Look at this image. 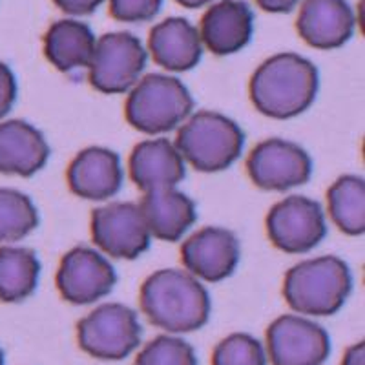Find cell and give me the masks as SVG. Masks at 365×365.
Listing matches in <instances>:
<instances>
[{"label":"cell","instance_id":"obj_1","mask_svg":"<svg viewBox=\"0 0 365 365\" xmlns=\"http://www.w3.org/2000/svg\"><path fill=\"white\" fill-rule=\"evenodd\" d=\"M143 314L168 334H185L203 329L212 312L207 287L187 270L161 269L141 285Z\"/></svg>","mask_w":365,"mask_h":365},{"label":"cell","instance_id":"obj_2","mask_svg":"<svg viewBox=\"0 0 365 365\" xmlns=\"http://www.w3.org/2000/svg\"><path fill=\"white\" fill-rule=\"evenodd\" d=\"M318 68L298 53H278L257 66L249 93L254 108L270 119H294L314 104Z\"/></svg>","mask_w":365,"mask_h":365},{"label":"cell","instance_id":"obj_3","mask_svg":"<svg viewBox=\"0 0 365 365\" xmlns=\"http://www.w3.org/2000/svg\"><path fill=\"white\" fill-rule=\"evenodd\" d=\"M353 291V274L338 256H319L296 263L283 279V298L299 316H332Z\"/></svg>","mask_w":365,"mask_h":365},{"label":"cell","instance_id":"obj_4","mask_svg":"<svg viewBox=\"0 0 365 365\" xmlns=\"http://www.w3.org/2000/svg\"><path fill=\"white\" fill-rule=\"evenodd\" d=\"M175 148L197 172L216 174L234 165L245 148V132L217 112L192 113L178 130Z\"/></svg>","mask_w":365,"mask_h":365},{"label":"cell","instance_id":"obj_5","mask_svg":"<svg viewBox=\"0 0 365 365\" xmlns=\"http://www.w3.org/2000/svg\"><path fill=\"white\" fill-rule=\"evenodd\" d=\"M194 112V97L172 75L150 73L130 90L125 104L128 125L146 135H161L179 126Z\"/></svg>","mask_w":365,"mask_h":365},{"label":"cell","instance_id":"obj_6","mask_svg":"<svg viewBox=\"0 0 365 365\" xmlns=\"http://www.w3.org/2000/svg\"><path fill=\"white\" fill-rule=\"evenodd\" d=\"M141 338L139 316L123 303H103L77 324L79 347L97 360H125L139 347Z\"/></svg>","mask_w":365,"mask_h":365},{"label":"cell","instance_id":"obj_7","mask_svg":"<svg viewBox=\"0 0 365 365\" xmlns=\"http://www.w3.org/2000/svg\"><path fill=\"white\" fill-rule=\"evenodd\" d=\"M146 63L148 51L139 37L128 31H113L97 38L88 79L91 86L106 96L126 93L141 81Z\"/></svg>","mask_w":365,"mask_h":365},{"label":"cell","instance_id":"obj_8","mask_svg":"<svg viewBox=\"0 0 365 365\" xmlns=\"http://www.w3.org/2000/svg\"><path fill=\"white\" fill-rule=\"evenodd\" d=\"M265 227L270 243L287 254L311 252L327 236L324 208L307 195H289L274 205Z\"/></svg>","mask_w":365,"mask_h":365},{"label":"cell","instance_id":"obj_9","mask_svg":"<svg viewBox=\"0 0 365 365\" xmlns=\"http://www.w3.org/2000/svg\"><path fill=\"white\" fill-rule=\"evenodd\" d=\"M265 351L272 365H324L331 354V336L307 316L283 314L267 329Z\"/></svg>","mask_w":365,"mask_h":365},{"label":"cell","instance_id":"obj_10","mask_svg":"<svg viewBox=\"0 0 365 365\" xmlns=\"http://www.w3.org/2000/svg\"><path fill=\"white\" fill-rule=\"evenodd\" d=\"M312 159L307 150L279 137L265 139L252 148L247 172L257 188L285 192L302 187L312 175Z\"/></svg>","mask_w":365,"mask_h":365},{"label":"cell","instance_id":"obj_11","mask_svg":"<svg viewBox=\"0 0 365 365\" xmlns=\"http://www.w3.org/2000/svg\"><path fill=\"white\" fill-rule=\"evenodd\" d=\"M91 237L115 259H137L150 249L152 236L137 203H108L91 212Z\"/></svg>","mask_w":365,"mask_h":365},{"label":"cell","instance_id":"obj_12","mask_svg":"<svg viewBox=\"0 0 365 365\" xmlns=\"http://www.w3.org/2000/svg\"><path fill=\"white\" fill-rule=\"evenodd\" d=\"M55 282L58 292L68 303L90 305L113 291L117 272L99 250L75 247L61 259Z\"/></svg>","mask_w":365,"mask_h":365},{"label":"cell","instance_id":"obj_13","mask_svg":"<svg viewBox=\"0 0 365 365\" xmlns=\"http://www.w3.org/2000/svg\"><path fill=\"white\" fill-rule=\"evenodd\" d=\"M241 259L240 240L221 227H205L181 247L185 270L200 282L217 283L230 278Z\"/></svg>","mask_w":365,"mask_h":365},{"label":"cell","instance_id":"obj_14","mask_svg":"<svg viewBox=\"0 0 365 365\" xmlns=\"http://www.w3.org/2000/svg\"><path fill=\"white\" fill-rule=\"evenodd\" d=\"M68 187L77 197L106 201L125 185V168L117 152L104 146H90L75 155L68 166Z\"/></svg>","mask_w":365,"mask_h":365},{"label":"cell","instance_id":"obj_15","mask_svg":"<svg viewBox=\"0 0 365 365\" xmlns=\"http://www.w3.org/2000/svg\"><path fill=\"white\" fill-rule=\"evenodd\" d=\"M130 178L143 192H158L178 188L187 178V163L175 145L165 137L146 139L135 145L128 159Z\"/></svg>","mask_w":365,"mask_h":365},{"label":"cell","instance_id":"obj_16","mask_svg":"<svg viewBox=\"0 0 365 365\" xmlns=\"http://www.w3.org/2000/svg\"><path fill=\"white\" fill-rule=\"evenodd\" d=\"M354 13L347 0H305L299 8L296 29L316 50H336L354 34Z\"/></svg>","mask_w":365,"mask_h":365},{"label":"cell","instance_id":"obj_17","mask_svg":"<svg viewBox=\"0 0 365 365\" xmlns=\"http://www.w3.org/2000/svg\"><path fill=\"white\" fill-rule=\"evenodd\" d=\"M252 34L254 13L245 0H221L212 4L201 19V42L220 57L243 50Z\"/></svg>","mask_w":365,"mask_h":365},{"label":"cell","instance_id":"obj_18","mask_svg":"<svg viewBox=\"0 0 365 365\" xmlns=\"http://www.w3.org/2000/svg\"><path fill=\"white\" fill-rule=\"evenodd\" d=\"M148 51L154 63L166 71L194 70L203 57L200 29L182 17H170L150 29Z\"/></svg>","mask_w":365,"mask_h":365},{"label":"cell","instance_id":"obj_19","mask_svg":"<svg viewBox=\"0 0 365 365\" xmlns=\"http://www.w3.org/2000/svg\"><path fill=\"white\" fill-rule=\"evenodd\" d=\"M51 155L44 133L26 120L0 123V174L31 178L41 172Z\"/></svg>","mask_w":365,"mask_h":365},{"label":"cell","instance_id":"obj_20","mask_svg":"<svg viewBox=\"0 0 365 365\" xmlns=\"http://www.w3.org/2000/svg\"><path fill=\"white\" fill-rule=\"evenodd\" d=\"M139 208L150 236L168 243L181 240L197 221L195 203L178 188L148 192L143 195Z\"/></svg>","mask_w":365,"mask_h":365},{"label":"cell","instance_id":"obj_21","mask_svg":"<svg viewBox=\"0 0 365 365\" xmlns=\"http://www.w3.org/2000/svg\"><path fill=\"white\" fill-rule=\"evenodd\" d=\"M97 38L84 22L64 19L48 28L44 35L46 58L63 73L88 68L96 51Z\"/></svg>","mask_w":365,"mask_h":365},{"label":"cell","instance_id":"obj_22","mask_svg":"<svg viewBox=\"0 0 365 365\" xmlns=\"http://www.w3.org/2000/svg\"><path fill=\"white\" fill-rule=\"evenodd\" d=\"M41 278L37 254L26 247L0 249V302L19 303L34 294Z\"/></svg>","mask_w":365,"mask_h":365},{"label":"cell","instance_id":"obj_23","mask_svg":"<svg viewBox=\"0 0 365 365\" xmlns=\"http://www.w3.org/2000/svg\"><path fill=\"white\" fill-rule=\"evenodd\" d=\"M327 210L332 223L347 236L365 232V181L360 175H341L327 190Z\"/></svg>","mask_w":365,"mask_h":365},{"label":"cell","instance_id":"obj_24","mask_svg":"<svg viewBox=\"0 0 365 365\" xmlns=\"http://www.w3.org/2000/svg\"><path fill=\"white\" fill-rule=\"evenodd\" d=\"M38 227L31 197L13 188H0V243H17Z\"/></svg>","mask_w":365,"mask_h":365},{"label":"cell","instance_id":"obj_25","mask_svg":"<svg viewBox=\"0 0 365 365\" xmlns=\"http://www.w3.org/2000/svg\"><path fill=\"white\" fill-rule=\"evenodd\" d=\"M265 345L247 332L223 338L212 353V365H267Z\"/></svg>","mask_w":365,"mask_h":365},{"label":"cell","instance_id":"obj_26","mask_svg":"<svg viewBox=\"0 0 365 365\" xmlns=\"http://www.w3.org/2000/svg\"><path fill=\"white\" fill-rule=\"evenodd\" d=\"M135 365H200L194 347L182 338L163 334L146 344Z\"/></svg>","mask_w":365,"mask_h":365},{"label":"cell","instance_id":"obj_27","mask_svg":"<svg viewBox=\"0 0 365 365\" xmlns=\"http://www.w3.org/2000/svg\"><path fill=\"white\" fill-rule=\"evenodd\" d=\"M163 0H110V15L119 22H148L161 11Z\"/></svg>","mask_w":365,"mask_h":365},{"label":"cell","instance_id":"obj_28","mask_svg":"<svg viewBox=\"0 0 365 365\" xmlns=\"http://www.w3.org/2000/svg\"><path fill=\"white\" fill-rule=\"evenodd\" d=\"M17 101V79L9 66L0 63V119L8 115Z\"/></svg>","mask_w":365,"mask_h":365},{"label":"cell","instance_id":"obj_29","mask_svg":"<svg viewBox=\"0 0 365 365\" xmlns=\"http://www.w3.org/2000/svg\"><path fill=\"white\" fill-rule=\"evenodd\" d=\"M53 2L61 11L83 17V15H91L104 0H53Z\"/></svg>","mask_w":365,"mask_h":365},{"label":"cell","instance_id":"obj_30","mask_svg":"<svg viewBox=\"0 0 365 365\" xmlns=\"http://www.w3.org/2000/svg\"><path fill=\"white\" fill-rule=\"evenodd\" d=\"M299 0H256V4L267 13H291Z\"/></svg>","mask_w":365,"mask_h":365},{"label":"cell","instance_id":"obj_31","mask_svg":"<svg viewBox=\"0 0 365 365\" xmlns=\"http://www.w3.org/2000/svg\"><path fill=\"white\" fill-rule=\"evenodd\" d=\"M341 365H365V344L358 341V344L347 347L344 354Z\"/></svg>","mask_w":365,"mask_h":365},{"label":"cell","instance_id":"obj_32","mask_svg":"<svg viewBox=\"0 0 365 365\" xmlns=\"http://www.w3.org/2000/svg\"><path fill=\"white\" fill-rule=\"evenodd\" d=\"M178 4H181L182 8L188 9H197V8H205L207 4L214 2V0H175Z\"/></svg>","mask_w":365,"mask_h":365},{"label":"cell","instance_id":"obj_33","mask_svg":"<svg viewBox=\"0 0 365 365\" xmlns=\"http://www.w3.org/2000/svg\"><path fill=\"white\" fill-rule=\"evenodd\" d=\"M0 365H4V353H2V349H0Z\"/></svg>","mask_w":365,"mask_h":365}]
</instances>
